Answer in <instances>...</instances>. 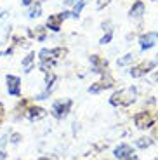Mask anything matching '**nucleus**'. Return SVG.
Instances as JSON below:
<instances>
[{"instance_id":"f3484780","label":"nucleus","mask_w":158,"mask_h":160,"mask_svg":"<svg viewBox=\"0 0 158 160\" xmlns=\"http://www.w3.org/2000/svg\"><path fill=\"white\" fill-rule=\"evenodd\" d=\"M150 144H151V139H150V138H141V139L137 141V146H139V148H148Z\"/></svg>"},{"instance_id":"aec40b11","label":"nucleus","mask_w":158,"mask_h":160,"mask_svg":"<svg viewBox=\"0 0 158 160\" xmlns=\"http://www.w3.org/2000/svg\"><path fill=\"white\" fill-rule=\"evenodd\" d=\"M111 0H97V9H103V7H106L108 4H110Z\"/></svg>"},{"instance_id":"6e6552de","label":"nucleus","mask_w":158,"mask_h":160,"mask_svg":"<svg viewBox=\"0 0 158 160\" xmlns=\"http://www.w3.org/2000/svg\"><path fill=\"white\" fill-rule=\"evenodd\" d=\"M131 155H132V148L125 143L118 144V146L115 148V157L118 160H127V158H131Z\"/></svg>"},{"instance_id":"a211bd4d","label":"nucleus","mask_w":158,"mask_h":160,"mask_svg":"<svg viewBox=\"0 0 158 160\" xmlns=\"http://www.w3.org/2000/svg\"><path fill=\"white\" fill-rule=\"evenodd\" d=\"M83 5H85V2H83V0H78V5H75V11H73V16L75 18L80 16V11H82Z\"/></svg>"},{"instance_id":"bb28decb","label":"nucleus","mask_w":158,"mask_h":160,"mask_svg":"<svg viewBox=\"0 0 158 160\" xmlns=\"http://www.w3.org/2000/svg\"><path fill=\"white\" fill-rule=\"evenodd\" d=\"M153 160H158V158H153Z\"/></svg>"},{"instance_id":"20e7f679","label":"nucleus","mask_w":158,"mask_h":160,"mask_svg":"<svg viewBox=\"0 0 158 160\" xmlns=\"http://www.w3.org/2000/svg\"><path fill=\"white\" fill-rule=\"evenodd\" d=\"M134 124L137 129H148L153 125V117L148 112H139L137 115L134 117Z\"/></svg>"},{"instance_id":"f03ea898","label":"nucleus","mask_w":158,"mask_h":160,"mask_svg":"<svg viewBox=\"0 0 158 160\" xmlns=\"http://www.w3.org/2000/svg\"><path fill=\"white\" fill-rule=\"evenodd\" d=\"M5 84H7V92L11 96H19L21 94V78L16 75H7L5 77Z\"/></svg>"},{"instance_id":"dca6fc26","label":"nucleus","mask_w":158,"mask_h":160,"mask_svg":"<svg viewBox=\"0 0 158 160\" xmlns=\"http://www.w3.org/2000/svg\"><path fill=\"white\" fill-rule=\"evenodd\" d=\"M32 35L37 37L38 40H44V38H45V28H44V26H38V28H37L35 32L32 33Z\"/></svg>"},{"instance_id":"ddd939ff","label":"nucleus","mask_w":158,"mask_h":160,"mask_svg":"<svg viewBox=\"0 0 158 160\" xmlns=\"http://www.w3.org/2000/svg\"><path fill=\"white\" fill-rule=\"evenodd\" d=\"M33 63H35V54H28V56L21 61L24 72H30V70H32V66H33Z\"/></svg>"},{"instance_id":"412c9836","label":"nucleus","mask_w":158,"mask_h":160,"mask_svg":"<svg viewBox=\"0 0 158 160\" xmlns=\"http://www.w3.org/2000/svg\"><path fill=\"white\" fill-rule=\"evenodd\" d=\"M19 139H21V136H19V134H14V136H12V143H17Z\"/></svg>"},{"instance_id":"4468645a","label":"nucleus","mask_w":158,"mask_h":160,"mask_svg":"<svg viewBox=\"0 0 158 160\" xmlns=\"http://www.w3.org/2000/svg\"><path fill=\"white\" fill-rule=\"evenodd\" d=\"M134 59H136V54L134 52H129V54H125L123 58H120V59L116 61V64H118V66H125V64H131Z\"/></svg>"},{"instance_id":"4be33fe9","label":"nucleus","mask_w":158,"mask_h":160,"mask_svg":"<svg viewBox=\"0 0 158 160\" xmlns=\"http://www.w3.org/2000/svg\"><path fill=\"white\" fill-rule=\"evenodd\" d=\"M33 0H23V5H32Z\"/></svg>"},{"instance_id":"1a4fd4ad","label":"nucleus","mask_w":158,"mask_h":160,"mask_svg":"<svg viewBox=\"0 0 158 160\" xmlns=\"http://www.w3.org/2000/svg\"><path fill=\"white\" fill-rule=\"evenodd\" d=\"M45 115H47V112L44 108H38V106L28 108V118L30 120H40V118H44Z\"/></svg>"},{"instance_id":"f257e3e1","label":"nucleus","mask_w":158,"mask_h":160,"mask_svg":"<svg viewBox=\"0 0 158 160\" xmlns=\"http://www.w3.org/2000/svg\"><path fill=\"white\" fill-rule=\"evenodd\" d=\"M136 98H137L136 87H125V89H120V91L115 92L111 96L110 103L113 106H129V104H132L136 101Z\"/></svg>"},{"instance_id":"423d86ee","label":"nucleus","mask_w":158,"mask_h":160,"mask_svg":"<svg viewBox=\"0 0 158 160\" xmlns=\"http://www.w3.org/2000/svg\"><path fill=\"white\" fill-rule=\"evenodd\" d=\"M158 42V33L156 32H148L139 38V44H141L142 51H148V49L155 47V44Z\"/></svg>"},{"instance_id":"9b49d317","label":"nucleus","mask_w":158,"mask_h":160,"mask_svg":"<svg viewBox=\"0 0 158 160\" xmlns=\"http://www.w3.org/2000/svg\"><path fill=\"white\" fill-rule=\"evenodd\" d=\"M113 85V78H106V80H101V82H97L96 85H92L89 91L91 92H99V91H103V89H108V87H111Z\"/></svg>"},{"instance_id":"b1692460","label":"nucleus","mask_w":158,"mask_h":160,"mask_svg":"<svg viewBox=\"0 0 158 160\" xmlns=\"http://www.w3.org/2000/svg\"><path fill=\"white\" fill-rule=\"evenodd\" d=\"M5 158V153L4 152H0V160H4Z\"/></svg>"},{"instance_id":"393cba45","label":"nucleus","mask_w":158,"mask_h":160,"mask_svg":"<svg viewBox=\"0 0 158 160\" xmlns=\"http://www.w3.org/2000/svg\"><path fill=\"white\" fill-rule=\"evenodd\" d=\"M38 160H49V158H47V157H42V158H38Z\"/></svg>"},{"instance_id":"9d476101","label":"nucleus","mask_w":158,"mask_h":160,"mask_svg":"<svg viewBox=\"0 0 158 160\" xmlns=\"http://www.w3.org/2000/svg\"><path fill=\"white\" fill-rule=\"evenodd\" d=\"M142 14H144V4H142L141 0H137L131 9V18L139 19V18H142Z\"/></svg>"},{"instance_id":"f8f14e48","label":"nucleus","mask_w":158,"mask_h":160,"mask_svg":"<svg viewBox=\"0 0 158 160\" xmlns=\"http://www.w3.org/2000/svg\"><path fill=\"white\" fill-rule=\"evenodd\" d=\"M91 61H92V64L96 66V72H103L101 68H106L108 66L106 59H101L99 56H91Z\"/></svg>"},{"instance_id":"2eb2a0df","label":"nucleus","mask_w":158,"mask_h":160,"mask_svg":"<svg viewBox=\"0 0 158 160\" xmlns=\"http://www.w3.org/2000/svg\"><path fill=\"white\" fill-rule=\"evenodd\" d=\"M40 14H42V5L40 4H35V5H32V9H30V12H28V18H38Z\"/></svg>"},{"instance_id":"39448f33","label":"nucleus","mask_w":158,"mask_h":160,"mask_svg":"<svg viewBox=\"0 0 158 160\" xmlns=\"http://www.w3.org/2000/svg\"><path fill=\"white\" fill-rule=\"evenodd\" d=\"M68 14H70V12H61V14L49 16V19H47V28L52 30V32H59V30H61V24H63V21L68 18Z\"/></svg>"},{"instance_id":"a878e982","label":"nucleus","mask_w":158,"mask_h":160,"mask_svg":"<svg viewBox=\"0 0 158 160\" xmlns=\"http://www.w3.org/2000/svg\"><path fill=\"white\" fill-rule=\"evenodd\" d=\"M156 136H158V129H156Z\"/></svg>"},{"instance_id":"7ed1b4c3","label":"nucleus","mask_w":158,"mask_h":160,"mask_svg":"<svg viewBox=\"0 0 158 160\" xmlns=\"http://www.w3.org/2000/svg\"><path fill=\"white\" fill-rule=\"evenodd\" d=\"M71 108V101L66 99V101H56L54 104H52V115L56 117V118H63V117H66V113L70 112Z\"/></svg>"},{"instance_id":"6ab92c4d","label":"nucleus","mask_w":158,"mask_h":160,"mask_svg":"<svg viewBox=\"0 0 158 160\" xmlns=\"http://www.w3.org/2000/svg\"><path fill=\"white\" fill-rule=\"evenodd\" d=\"M111 37H113V35H111V32H108V33H106V35H104V37H103V38L99 40V42H101V44H103V45H104V44H108V42H110V40H111Z\"/></svg>"},{"instance_id":"5701e85b","label":"nucleus","mask_w":158,"mask_h":160,"mask_svg":"<svg viewBox=\"0 0 158 160\" xmlns=\"http://www.w3.org/2000/svg\"><path fill=\"white\" fill-rule=\"evenodd\" d=\"M75 2H78V0H66V4L71 5V4H75Z\"/></svg>"},{"instance_id":"0eeeda50","label":"nucleus","mask_w":158,"mask_h":160,"mask_svg":"<svg viewBox=\"0 0 158 160\" xmlns=\"http://www.w3.org/2000/svg\"><path fill=\"white\" fill-rule=\"evenodd\" d=\"M155 64L153 61H148V63H141L139 66H134V68L131 70V75L132 77H142V75H146L148 72H151V70L155 68Z\"/></svg>"}]
</instances>
